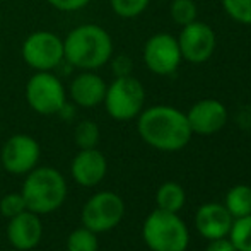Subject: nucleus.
I'll return each instance as SVG.
<instances>
[{
    "label": "nucleus",
    "instance_id": "nucleus-12",
    "mask_svg": "<svg viewBox=\"0 0 251 251\" xmlns=\"http://www.w3.org/2000/svg\"><path fill=\"white\" fill-rule=\"evenodd\" d=\"M190 128L197 135H214L227 123V108L214 98L197 101L186 113Z\"/></svg>",
    "mask_w": 251,
    "mask_h": 251
},
{
    "label": "nucleus",
    "instance_id": "nucleus-25",
    "mask_svg": "<svg viewBox=\"0 0 251 251\" xmlns=\"http://www.w3.org/2000/svg\"><path fill=\"white\" fill-rule=\"evenodd\" d=\"M24 210H26V201H24L21 193H9L0 200V212L9 219Z\"/></svg>",
    "mask_w": 251,
    "mask_h": 251
},
{
    "label": "nucleus",
    "instance_id": "nucleus-16",
    "mask_svg": "<svg viewBox=\"0 0 251 251\" xmlns=\"http://www.w3.org/2000/svg\"><path fill=\"white\" fill-rule=\"evenodd\" d=\"M106 87L108 84L94 70H82L70 82V100L80 108H96L104 100Z\"/></svg>",
    "mask_w": 251,
    "mask_h": 251
},
{
    "label": "nucleus",
    "instance_id": "nucleus-6",
    "mask_svg": "<svg viewBox=\"0 0 251 251\" xmlns=\"http://www.w3.org/2000/svg\"><path fill=\"white\" fill-rule=\"evenodd\" d=\"M26 101L38 115H58L67 102V91L53 72L43 70L29 77L26 84Z\"/></svg>",
    "mask_w": 251,
    "mask_h": 251
},
{
    "label": "nucleus",
    "instance_id": "nucleus-28",
    "mask_svg": "<svg viewBox=\"0 0 251 251\" xmlns=\"http://www.w3.org/2000/svg\"><path fill=\"white\" fill-rule=\"evenodd\" d=\"M205 251H238L234 248L231 239L226 236V238H219V239H210V243L207 245Z\"/></svg>",
    "mask_w": 251,
    "mask_h": 251
},
{
    "label": "nucleus",
    "instance_id": "nucleus-14",
    "mask_svg": "<svg viewBox=\"0 0 251 251\" xmlns=\"http://www.w3.org/2000/svg\"><path fill=\"white\" fill-rule=\"evenodd\" d=\"M232 215L224 203H203L195 214V227L205 239H219L229 236Z\"/></svg>",
    "mask_w": 251,
    "mask_h": 251
},
{
    "label": "nucleus",
    "instance_id": "nucleus-4",
    "mask_svg": "<svg viewBox=\"0 0 251 251\" xmlns=\"http://www.w3.org/2000/svg\"><path fill=\"white\" fill-rule=\"evenodd\" d=\"M142 238L151 251H186L190 231L176 212L155 208L147 215Z\"/></svg>",
    "mask_w": 251,
    "mask_h": 251
},
{
    "label": "nucleus",
    "instance_id": "nucleus-8",
    "mask_svg": "<svg viewBox=\"0 0 251 251\" xmlns=\"http://www.w3.org/2000/svg\"><path fill=\"white\" fill-rule=\"evenodd\" d=\"M125 215V203L122 197L113 192H100L86 201L82 208L84 227L93 232H108L122 222Z\"/></svg>",
    "mask_w": 251,
    "mask_h": 251
},
{
    "label": "nucleus",
    "instance_id": "nucleus-26",
    "mask_svg": "<svg viewBox=\"0 0 251 251\" xmlns=\"http://www.w3.org/2000/svg\"><path fill=\"white\" fill-rule=\"evenodd\" d=\"M111 63V70L115 74V77H125V75H132V70H133V62L128 55L122 53V55H116L111 56L109 60Z\"/></svg>",
    "mask_w": 251,
    "mask_h": 251
},
{
    "label": "nucleus",
    "instance_id": "nucleus-13",
    "mask_svg": "<svg viewBox=\"0 0 251 251\" xmlns=\"http://www.w3.org/2000/svg\"><path fill=\"white\" fill-rule=\"evenodd\" d=\"M7 238L10 245L19 251L36 248L43 238V224L40 221V215L26 208L21 214L10 217L7 226Z\"/></svg>",
    "mask_w": 251,
    "mask_h": 251
},
{
    "label": "nucleus",
    "instance_id": "nucleus-5",
    "mask_svg": "<svg viewBox=\"0 0 251 251\" xmlns=\"http://www.w3.org/2000/svg\"><path fill=\"white\" fill-rule=\"evenodd\" d=\"M102 104L113 120L130 122L142 113L146 104V89L133 75L115 77V80L106 87Z\"/></svg>",
    "mask_w": 251,
    "mask_h": 251
},
{
    "label": "nucleus",
    "instance_id": "nucleus-7",
    "mask_svg": "<svg viewBox=\"0 0 251 251\" xmlns=\"http://www.w3.org/2000/svg\"><path fill=\"white\" fill-rule=\"evenodd\" d=\"M21 55L36 72H51L63 62V40L51 31H34L23 41Z\"/></svg>",
    "mask_w": 251,
    "mask_h": 251
},
{
    "label": "nucleus",
    "instance_id": "nucleus-18",
    "mask_svg": "<svg viewBox=\"0 0 251 251\" xmlns=\"http://www.w3.org/2000/svg\"><path fill=\"white\" fill-rule=\"evenodd\" d=\"M224 207L232 215V219L246 217L251 214V186L236 185L227 192Z\"/></svg>",
    "mask_w": 251,
    "mask_h": 251
},
{
    "label": "nucleus",
    "instance_id": "nucleus-2",
    "mask_svg": "<svg viewBox=\"0 0 251 251\" xmlns=\"http://www.w3.org/2000/svg\"><path fill=\"white\" fill-rule=\"evenodd\" d=\"M113 40L98 24H80L63 40V62L79 70H98L109 63Z\"/></svg>",
    "mask_w": 251,
    "mask_h": 251
},
{
    "label": "nucleus",
    "instance_id": "nucleus-24",
    "mask_svg": "<svg viewBox=\"0 0 251 251\" xmlns=\"http://www.w3.org/2000/svg\"><path fill=\"white\" fill-rule=\"evenodd\" d=\"M221 3L232 21L251 26V0H221Z\"/></svg>",
    "mask_w": 251,
    "mask_h": 251
},
{
    "label": "nucleus",
    "instance_id": "nucleus-22",
    "mask_svg": "<svg viewBox=\"0 0 251 251\" xmlns=\"http://www.w3.org/2000/svg\"><path fill=\"white\" fill-rule=\"evenodd\" d=\"M100 126L91 120H84L75 126V144L79 149H94L100 142Z\"/></svg>",
    "mask_w": 251,
    "mask_h": 251
},
{
    "label": "nucleus",
    "instance_id": "nucleus-15",
    "mask_svg": "<svg viewBox=\"0 0 251 251\" xmlns=\"http://www.w3.org/2000/svg\"><path fill=\"white\" fill-rule=\"evenodd\" d=\"M72 178L80 186H96L104 179L108 171V161L104 154L94 149H80L79 154L74 157L72 166Z\"/></svg>",
    "mask_w": 251,
    "mask_h": 251
},
{
    "label": "nucleus",
    "instance_id": "nucleus-20",
    "mask_svg": "<svg viewBox=\"0 0 251 251\" xmlns=\"http://www.w3.org/2000/svg\"><path fill=\"white\" fill-rule=\"evenodd\" d=\"M98 234L87 227H79L67 238V251H98Z\"/></svg>",
    "mask_w": 251,
    "mask_h": 251
},
{
    "label": "nucleus",
    "instance_id": "nucleus-3",
    "mask_svg": "<svg viewBox=\"0 0 251 251\" xmlns=\"http://www.w3.org/2000/svg\"><path fill=\"white\" fill-rule=\"evenodd\" d=\"M26 208L34 214H50L62 207L67 197V181L55 168H34L27 173L23 185Z\"/></svg>",
    "mask_w": 251,
    "mask_h": 251
},
{
    "label": "nucleus",
    "instance_id": "nucleus-19",
    "mask_svg": "<svg viewBox=\"0 0 251 251\" xmlns=\"http://www.w3.org/2000/svg\"><path fill=\"white\" fill-rule=\"evenodd\" d=\"M227 238L238 251H251V214L232 221Z\"/></svg>",
    "mask_w": 251,
    "mask_h": 251
},
{
    "label": "nucleus",
    "instance_id": "nucleus-10",
    "mask_svg": "<svg viewBox=\"0 0 251 251\" xmlns=\"http://www.w3.org/2000/svg\"><path fill=\"white\" fill-rule=\"evenodd\" d=\"M178 45L181 58L199 65V63H205L212 58L215 47H217V36L207 23L193 21V23L183 26L178 36Z\"/></svg>",
    "mask_w": 251,
    "mask_h": 251
},
{
    "label": "nucleus",
    "instance_id": "nucleus-11",
    "mask_svg": "<svg viewBox=\"0 0 251 251\" xmlns=\"http://www.w3.org/2000/svg\"><path fill=\"white\" fill-rule=\"evenodd\" d=\"M40 144L26 133L12 135L2 147V168L10 175H27L40 161Z\"/></svg>",
    "mask_w": 251,
    "mask_h": 251
},
{
    "label": "nucleus",
    "instance_id": "nucleus-21",
    "mask_svg": "<svg viewBox=\"0 0 251 251\" xmlns=\"http://www.w3.org/2000/svg\"><path fill=\"white\" fill-rule=\"evenodd\" d=\"M169 14H171L173 21L178 26H186V24L197 21L199 16V9H197L195 0H171V7H169Z\"/></svg>",
    "mask_w": 251,
    "mask_h": 251
},
{
    "label": "nucleus",
    "instance_id": "nucleus-23",
    "mask_svg": "<svg viewBox=\"0 0 251 251\" xmlns=\"http://www.w3.org/2000/svg\"><path fill=\"white\" fill-rule=\"evenodd\" d=\"M113 12L122 19H135L149 7L151 0H109Z\"/></svg>",
    "mask_w": 251,
    "mask_h": 251
},
{
    "label": "nucleus",
    "instance_id": "nucleus-9",
    "mask_svg": "<svg viewBox=\"0 0 251 251\" xmlns=\"http://www.w3.org/2000/svg\"><path fill=\"white\" fill-rule=\"evenodd\" d=\"M178 38L169 33H157L144 45V63L155 75H171L181 63Z\"/></svg>",
    "mask_w": 251,
    "mask_h": 251
},
{
    "label": "nucleus",
    "instance_id": "nucleus-17",
    "mask_svg": "<svg viewBox=\"0 0 251 251\" xmlns=\"http://www.w3.org/2000/svg\"><path fill=\"white\" fill-rule=\"evenodd\" d=\"M186 201V193L179 183L176 181H166L159 186L157 193H155V203L157 208L168 212H176L178 214Z\"/></svg>",
    "mask_w": 251,
    "mask_h": 251
},
{
    "label": "nucleus",
    "instance_id": "nucleus-1",
    "mask_svg": "<svg viewBox=\"0 0 251 251\" xmlns=\"http://www.w3.org/2000/svg\"><path fill=\"white\" fill-rule=\"evenodd\" d=\"M137 132L152 149L176 152L185 149L192 140L186 113L168 104L151 106L137 116Z\"/></svg>",
    "mask_w": 251,
    "mask_h": 251
},
{
    "label": "nucleus",
    "instance_id": "nucleus-27",
    "mask_svg": "<svg viewBox=\"0 0 251 251\" xmlns=\"http://www.w3.org/2000/svg\"><path fill=\"white\" fill-rule=\"evenodd\" d=\"M48 3L56 10H62V12H75L80 10L91 2V0H47Z\"/></svg>",
    "mask_w": 251,
    "mask_h": 251
}]
</instances>
